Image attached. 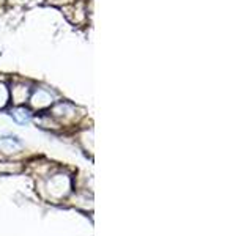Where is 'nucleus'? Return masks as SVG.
<instances>
[{
    "mask_svg": "<svg viewBox=\"0 0 252 236\" xmlns=\"http://www.w3.org/2000/svg\"><path fill=\"white\" fill-rule=\"evenodd\" d=\"M71 183L65 175H57L47 181V192L52 199H62L69 192Z\"/></svg>",
    "mask_w": 252,
    "mask_h": 236,
    "instance_id": "f257e3e1",
    "label": "nucleus"
},
{
    "mask_svg": "<svg viewBox=\"0 0 252 236\" xmlns=\"http://www.w3.org/2000/svg\"><path fill=\"white\" fill-rule=\"evenodd\" d=\"M22 148V142L16 137H0V149L5 153H16Z\"/></svg>",
    "mask_w": 252,
    "mask_h": 236,
    "instance_id": "f03ea898",
    "label": "nucleus"
},
{
    "mask_svg": "<svg viewBox=\"0 0 252 236\" xmlns=\"http://www.w3.org/2000/svg\"><path fill=\"white\" fill-rule=\"evenodd\" d=\"M30 102L33 104L35 107L38 109H41V107H47V106H51V102H52V96L47 91L44 90H38L35 91L33 96L30 98Z\"/></svg>",
    "mask_w": 252,
    "mask_h": 236,
    "instance_id": "7ed1b4c3",
    "label": "nucleus"
},
{
    "mask_svg": "<svg viewBox=\"0 0 252 236\" xmlns=\"http://www.w3.org/2000/svg\"><path fill=\"white\" fill-rule=\"evenodd\" d=\"M11 117H13V120L16 123H19V124H26L30 121V118H32V114L29 112L27 109H24V107H18V109H13L11 110Z\"/></svg>",
    "mask_w": 252,
    "mask_h": 236,
    "instance_id": "20e7f679",
    "label": "nucleus"
},
{
    "mask_svg": "<svg viewBox=\"0 0 252 236\" xmlns=\"http://www.w3.org/2000/svg\"><path fill=\"white\" fill-rule=\"evenodd\" d=\"M8 101V91L5 88V85L0 84V107H3Z\"/></svg>",
    "mask_w": 252,
    "mask_h": 236,
    "instance_id": "39448f33",
    "label": "nucleus"
}]
</instances>
